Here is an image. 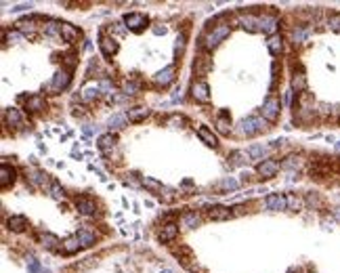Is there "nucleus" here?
I'll use <instances>...</instances> for the list:
<instances>
[{
    "label": "nucleus",
    "instance_id": "2",
    "mask_svg": "<svg viewBox=\"0 0 340 273\" xmlns=\"http://www.w3.org/2000/svg\"><path fill=\"white\" fill-rule=\"evenodd\" d=\"M69 82H72V69L61 67L59 72L53 76V80L46 84V90L51 95H57V93H61V90H65L69 86Z\"/></svg>",
    "mask_w": 340,
    "mask_h": 273
},
{
    "label": "nucleus",
    "instance_id": "29",
    "mask_svg": "<svg viewBox=\"0 0 340 273\" xmlns=\"http://www.w3.org/2000/svg\"><path fill=\"white\" fill-rule=\"evenodd\" d=\"M304 88H307V76H304L302 69H298V72H294V76H292V90L302 93Z\"/></svg>",
    "mask_w": 340,
    "mask_h": 273
},
{
    "label": "nucleus",
    "instance_id": "17",
    "mask_svg": "<svg viewBox=\"0 0 340 273\" xmlns=\"http://www.w3.org/2000/svg\"><path fill=\"white\" fill-rule=\"evenodd\" d=\"M275 27H277V17L275 15H263V17H258V30H263L265 34H275Z\"/></svg>",
    "mask_w": 340,
    "mask_h": 273
},
{
    "label": "nucleus",
    "instance_id": "15",
    "mask_svg": "<svg viewBox=\"0 0 340 273\" xmlns=\"http://www.w3.org/2000/svg\"><path fill=\"white\" fill-rule=\"evenodd\" d=\"M176 235H179V225H176V223H166V225L160 229L158 240L164 242V244H168V242H172Z\"/></svg>",
    "mask_w": 340,
    "mask_h": 273
},
{
    "label": "nucleus",
    "instance_id": "31",
    "mask_svg": "<svg viewBox=\"0 0 340 273\" xmlns=\"http://www.w3.org/2000/svg\"><path fill=\"white\" fill-rule=\"evenodd\" d=\"M307 38H309V27H296V30H292V34H290L292 44H302Z\"/></svg>",
    "mask_w": 340,
    "mask_h": 273
},
{
    "label": "nucleus",
    "instance_id": "41",
    "mask_svg": "<svg viewBox=\"0 0 340 273\" xmlns=\"http://www.w3.org/2000/svg\"><path fill=\"white\" fill-rule=\"evenodd\" d=\"M286 200H288V208H290V210H294V212H298V210L304 206V202L298 198V195H294V193H290Z\"/></svg>",
    "mask_w": 340,
    "mask_h": 273
},
{
    "label": "nucleus",
    "instance_id": "19",
    "mask_svg": "<svg viewBox=\"0 0 340 273\" xmlns=\"http://www.w3.org/2000/svg\"><path fill=\"white\" fill-rule=\"evenodd\" d=\"M176 69H174V65H168L166 69H162V72L155 76V82L158 84H162V86H168V84H172L174 82V78H176Z\"/></svg>",
    "mask_w": 340,
    "mask_h": 273
},
{
    "label": "nucleus",
    "instance_id": "27",
    "mask_svg": "<svg viewBox=\"0 0 340 273\" xmlns=\"http://www.w3.org/2000/svg\"><path fill=\"white\" fill-rule=\"evenodd\" d=\"M99 93H101V88H99V84H86V86L82 88L80 93V99L82 101H93L99 97Z\"/></svg>",
    "mask_w": 340,
    "mask_h": 273
},
{
    "label": "nucleus",
    "instance_id": "30",
    "mask_svg": "<svg viewBox=\"0 0 340 273\" xmlns=\"http://www.w3.org/2000/svg\"><path fill=\"white\" fill-rule=\"evenodd\" d=\"M200 214L195 212V210H189V212H185L181 216V225L183 227H195V225H200Z\"/></svg>",
    "mask_w": 340,
    "mask_h": 273
},
{
    "label": "nucleus",
    "instance_id": "49",
    "mask_svg": "<svg viewBox=\"0 0 340 273\" xmlns=\"http://www.w3.org/2000/svg\"><path fill=\"white\" fill-rule=\"evenodd\" d=\"M160 273H174V271H170V269H162Z\"/></svg>",
    "mask_w": 340,
    "mask_h": 273
},
{
    "label": "nucleus",
    "instance_id": "40",
    "mask_svg": "<svg viewBox=\"0 0 340 273\" xmlns=\"http://www.w3.org/2000/svg\"><path fill=\"white\" fill-rule=\"evenodd\" d=\"M185 44H187V34L181 32L179 36H176V42H174V53H176V57H181V55H183V51H185Z\"/></svg>",
    "mask_w": 340,
    "mask_h": 273
},
{
    "label": "nucleus",
    "instance_id": "42",
    "mask_svg": "<svg viewBox=\"0 0 340 273\" xmlns=\"http://www.w3.org/2000/svg\"><path fill=\"white\" fill-rule=\"evenodd\" d=\"M304 204H307L309 208L317 210V208L321 206V200H319V195H317V193H313V191H311V193H307V198H304Z\"/></svg>",
    "mask_w": 340,
    "mask_h": 273
},
{
    "label": "nucleus",
    "instance_id": "39",
    "mask_svg": "<svg viewBox=\"0 0 340 273\" xmlns=\"http://www.w3.org/2000/svg\"><path fill=\"white\" fill-rule=\"evenodd\" d=\"M107 126H109V130H120V128H124V126H126V116H122V114H118V116H113V118H109V122H107Z\"/></svg>",
    "mask_w": 340,
    "mask_h": 273
},
{
    "label": "nucleus",
    "instance_id": "1",
    "mask_svg": "<svg viewBox=\"0 0 340 273\" xmlns=\"http://www.w3.org/2000/svg\"><path fill=\"white\" fill-rule=\"evenodd\" d=\"M231 27L229 23H218V25H212L210 32H204L200 38H197V44H200V48H206V51H212V48L218 46V42H221L223 38L229 36Z\"/></svg>",
    "mask_w": 340,
    "mask_h": 273
},
{
    "label": "nucleus",
    "instance_id": "43",
    "mask_svg": "<svg viewBox=\"0 0 340 273\" xmlns=\"http://www.w3.org/2000/svg\"><path fill=\"white\" fill-rule=\"evenodd\" d=\"M248 153H250V158H254V160H260L267 153V147H263V145H252L250 149H248Z\"/></svg>",
    "mask_w": 340,
    "mask_h": 273
},
{
    "label": "nucleus",
    "instance_id": "37",
    "mask_svg": "<svg viewBox=\"0 0 340 273\" xmlns=\"http://www.w3.org/2000/svg\"><path fill=\"white\" fill-rule=\"evenodd\" d=\"M237 187H239V183L235 179H225L218 185H214L216 191H233V189H237Z\"/></svg>",
    "mask_w": 340,
    "mask_h": 273
},
{
    "label": "nucleus",
    "instance_id": "7",
    "mask_svg": "<svg viewBox=\"0 0 340 273\" xmlns=\"http://www.w3.org/2000/svg\"><path fill=\"white\" fill-rule=\"evenodd\" d=\"M38 17H25V19H19L17 21V30L23 32L27 38H34L38 32Z\"/></svg>",
    "mask_w": 340,
    "mask_h": 273
},
{
    "label": "nucleus",
    "instance_id": "34",
    "mask_svg": "<svg viewBox=\"0 0 340 273\" xmlns=\"http://www.w3.org/2000/svg\"><path fill=\"white\" fill-rule=\"evenodd\" d=\"M229 160H231V166H237V164H248L250 162V153L248 151H231V156H229Z\"/></svg>",
    "mask_w": 340,
    "mask_h": 273
},
{
    "label": "nucleus",
    "instance_id": "47",
    "mask_svg": "<svg viewBox=\"0 0 340 273\" xmlns=\"http://www.w3.org/2000/svg\"><path fill=\"white\" fill-rule=\"evenodd\" d=\"M51 193L55 195V198H63V195H65V193H63V187L57 183V181H53V183H51Z\"/></svg>",
    "mask_w": 340,
    "mask_h": 273
},
{
    "label": "nucleus",
    "instance_id": "36",
    "mask_svg": "<svg viewBox=\"0 0 340 273\" xmlns=\"http://www.w3.org/2000/svg\"><path fill=\"white\" fill-rule=\"evenodd\" d=\"M42 244H44L48 250H59L61 252L59 240H57V235H53V233H44V235H42Z\"/></svg>",
    "mask_w": 340,
    "mask_h": 273
},
{
    "label": "nucleus",
    "instance_id": "28",
    "mask_svg": "<svg viewBox=\"0 0 340 273\" xmlns=\"http://www.w3.org/2000/svg\"><path fill=\"white\" fill-rule=\"evenodd\" d=\"M78 36H80V32L72 23H61V38L65 42H74V40H78Z\"/></svg>",
    "mask_w": 340,
    "mask_h": 273
},
{
    "label": "nucleus",
    "instance_id": "3",
    "mask_svg": "<svg viewBox=\"0 0 340 273\" xmlns=\"http://www.w3.org/2000/svg\"><path fill=\"white\" fill-rule=\"evenodd\" d=\"M265 128H267L265 118H246V120H242V124H239V130H242V135H246V137H252Z\"/></svg>",
    "mask_w": 340,
    "mask_h": 273
},
{
    "label": "nucleus",
    "instance_id": "35",
    "mask_svg": "<svg viewBox=\"0 0 340 273\" xmlns=\"http://www.w3.org/2000/svg\"><path fill=\"white\" fill-rule=\"evenodd\" d=\"M141 185L147 187L149 191H155V193H162V189H164V185H162L160 181H155L151 177H143V179H141Z\"/></svg>",
    "mask_w": 340,
    "mask_h": 273
},
{
    "label": "nucleus",
    "instance_id": "18",
    "mask_svg": "<svg viewBox=\"0 0 340 273\" xmlns=\"http://www.w3.org/2000/svg\"><path fill=\"white\" fill-rule=\"evenodd\" d=\"M25 179L30 181V187H34V189H38V187L44 189V187L48 185V177H46V174L42 172V170H34V172L27 174Z\"/></svg>",
    "mask_w": 340,
    "mask_h": 273
},
{
    "label": "nucleus",
    "instance_id": "20",
    "mask_svg": "<svg viewBox=\"0 0 340 273\" xmlns=\"http://www.w3.org/2000/svg\"><path fill=\"white\" fill-rule=\"evenodd\" d=\"M267 48H269V53L277 57V55L283 53V38L279 36V34H273V36H269V40H267Z\"/></svg>",
    "mask_w": 340,
    "mask_h": 273
},
{
    "label": "nucleus",
    "instance_id": "25",
    "mask_svg": "<svg viewBox=\"0 0 340 273\" xmlns=\"http://www.w3.org/2000/svg\"><path fill=\"white\" fill-rule=\"evenodd\" d=\"M6 225H9L11 231H17V233H19V231H23L27 227V219L23 214H13L11 219L6 221Z\"/></svg>",
    "mask_w": 340,
    "mask_h": 273
},
{
    "label": "nucleus",
    "instance_id": "48",
    "mask_svg": "<svg viewBox=\"0 0 340 273\" xmlns=\"http://www.w3.org/2000/svg\"><path fill=\"white\" fill-rule=\"evenodd\" d=\"M332 216H334V221H338V223H340V206L332 210Z\"/></svg>",
    "mask_w": 340,
    "mask_h": 273
},
{
    "label": "nucleus",
    "instance_id": "5",
    "mask_svg": "<svg viewBox=\"0 0 340 273\" xmlns=\"http://www.w3.org/2000/svg\"><path fill=\"white\" fill-rule=\"evenodd\" d=\"M124 23L128 25L132 32H141V30H145L149 21H147V17L143 13H128V15H124Z\"/></svg>",
    "mask_w": 340,
    "mask_h": 273
},
{
    "label": "nucleus",
    "instance_id": "32",
    "mask_svg": "<svg viewBox=\"0 0 340 273\" xmlns=\"http://www.w3.org/2000/svg\"><path fill=\"white\" fill-rule=\"evenodd\" d=\"M229 122H231L229 111L223 109L221 114H218V118H216V128H218V132H229Z\"/></svg>",
    "mask_w": 340,
    "mask_h": 273
},
{
    "label": "nucleus",
    "instance_id": "46",
    "mask_svg": "<svg viewBox=\"0 0 340 273\" xmlns=\"http://www.w3.org/2000/svg\"><path fill=\"white\" fill-rule=\"evenodd\" d=\"M281 166H283V168H298L300 162H298V158H296V156H288V158L281 162Z\"/></svg>",
    "mask_w": 340,
    "mask_h": 273
},
{
    "label": "nucleus",
    "instance_id": "24",
    "mask_svg": "<svg viewBox=\"0 0 340 273\" xmlns=\"http://www.w3.org/2000/svg\"><path fill=\"white\" fill-rule=\"evenodd\" d=\"M208 216L212 221H225V219H229V216H233V212L229 208H225V206H212L208 210Z\"/></svg>",
    "mask_w": 340,
    "mask_h": 273
},
{
    "label": "nucleus",
    "instance_id": "9",
    "mask_svg": "<svg viewBox=\"0 0 340 273\" xmlns=\"http://www.w3.org/2000/svg\"><path fill=\"white\" fill-rule=\"evenodd\" d=\"M210 69H212V59L208 57L206 53L197 55L195 61H193V74H195V76H206Z\"/></svg>",
    "mask_w": 340,
    "mask_h": 273
},
{
    "label": "nucleus",
    "instance_id": "16",
    "mask_svg": "<svg viewBox=\"0 0 340 273\" xmlns=\"http://www.w3.org/2000/svg\"><path fill=\"white\" fill-rule=\"evenodd\" d=\"M265 206L269 210H283V208H288V200L281 193H271L265 198Z\"/></svg>",
    "mask_w": 340,
    "mask_h": 273
},
{
    "label": "nucleus",
    "instance_id": "26",
    "mask_svg": "<svg viewBox=\"0 0 340 273\" xmlns=\"http://www.w3.org/2000/svg\"><path fill=\"white\" fill-rule=\"evenodd\" d=\"M78 240H80L82 244V248H88V246H93V244L97 242V235H95V231H90V229H80L78 231Z\"/></svg>",
    "mask_w": 340,
    "mask_h": 273
},
{
    "label": "nucleus",
    "instance_id": "12",
    "mask_svg": "<svg viewBox=\"0 0 340 273\" xmlns=\"http://www.w3.org/2000/svg\"><path fill=\"white\" fill-rule=\"evenodd\" d=\"M15 177H17L15 168L9 166L6 162H2V166H0V187H2V189L11 187L13 183H15Z\"/></svg>",
    "mask_w": 340,
    "mask_h": 273
},
{
    "label": "nucleus",
    "instance_id": "38",
    "mask_svg": "<svg viewBox=\"0 0 340 273\" xmlns=\"http://www.w3.org/2000/svg\"><path fill=\"white\" fill-rule=\"evenodd\" d=\"M76 63H78V53L74 51H67L65 55H63V67H67V69H74L76 67Z\"/></svg>",
    "mask_w": 340,
    "mask_h": 273
},
{
    "label": "nucleus",
    "instance_id": "4",
    "mask_svg": "<svg viewBox=\"0 0 340 273\" xmlns=\"http://www.w3.org/2000/svg\"><path fill=\"white\" fill-rule=\"evenodd\" d=\"M281 105H279V101L275 99V97H269V99L265 101V105H263V118L267 122H277V118H279V109Z\"/></svg>",
    "mask_w": 340,
    "mask_h": 273
},
{
    "label": "nucleus",
    "instance_id": "44",
    "mask_svg": "<svg viewBox=\"0 0 340 273\" xmlns=\"http://www.w3.org/2000/svg\"><path fill=\"white\" fill-rule=\"evenodd\" d=\"M139 90H141V84L139 82H134V80L124 82V95H137Z\"/></svg>",
    "mask_w": 340,
    "mask_h": 273
},
{
    "label": "nucleus",
    "instance_id": "10",
    "mask_svg": "<svg viewBox=\"0 0 340 273\" xmlns=\"http://www.w3.org/2000/svg\"><path fill=\"white\" fill-rule=\"evenodd\" d=\"M76 208L80 210L82 214H86V216L97 214V204H95L93 198H88V195H80V198H76Z\"/></svg>",
    "mask_w": 340,
    "mask_h": 273
},
{
    "label": "nucleus",
    "instance_id": "45",
    "mask_svg": "<svg viewBox=\"0 0 340 273\" xmlns=\"http://www.w3.org/2000/svg\"><path fill=\"white\" fill-rule=\"evenodd\" d=\"M328 25H330V30L340 32V13H334V15L328 19Z\"/></svg>",
    "mask_w": 340,
    "mask_h": 273
},
{
    "label": "nucleus",
    "instance_id": "13",
    "mask_svg": "<svg viewBox=\"0 0 340 273\" xmlns=\"http://www.w3.org/2000/svg\"><path fill=\"white\" fill-rule=\"evenodd\" d=\"M279 170V164L275 162V160H263L258 166H256V172L260 174V177H265V179H271L275 177Z\"/></svg>",
    "mask_w": 340,
    "mask_h": 273
},
{
    "label": "nucleus",
    "instance_id": "11",
    "mask_svg": "<svg viewBox=\"0 0 340 273\" xmlns=\"http://www.w3.org/2000/svg\"><path fill=\"white\" fill-rule=\"evenodd\" d=\"M19 101H25V109L27 111H42L46 107V101L42 95H32V97H19Z\"/></svg>",
    "mask_w": 340,
    "mask_h": 273
},
{
    "label": "nucleus",
    "instance_id": "8",
    "mask_svg": "<svg viewBox=\"0 0 340 273\" xmlns=\"http://www.w3.org/2000/svg\"><path fill=\"white\" fill-rule=\"evenodd\" d=\"M191 95H193L195 101H202V103H208L210 101V88L208 84L204 80H195L191 84Z\"/></svg>",
    "mask_w": 340,
    "mask_h": 273
},
{
    "label": "nucleus",
    "instance_id": "23",
    "mask_svg": "<svg viewBox=\"0 0 340 273\" xmlns=\"http://www.w3.org/2000/svg\"><path fill=\"white\" fill-rule=\"evenodd\" d=\"M82 248V244H80V240H78V237H69V240H65L61 244V252L65 256H72V254H76L78 250Z\"/></svg>",
    "mask_w": 340,
    "mask_h": 273
},
{
    "label": "nucleus",
    "instance_id": "14",
    "mask_svg": "<svg viewBox=\"0 0 340 273\" xmlns=\"http://www.w3.org/2000/svg\"><path fill=\"white\" fill-rule=\"evenodd\" d=\"M4 124L6 126H17V128H21V126L25 124V118H23V114H21L19 109H15V107H9V109H4Z\"/></svg>",
    "mask_w": 340,
    "mask_h": 273
},
{
    "label": "nucleus",
    "instance_id": "22",
    "mask_svg": "<svg viewBox=\"0 0 340 273\" xmlns=\"http://www.w3.org/2000/svg\"><path fill=\"white\" fill-rule=\"evenodd\" d=\"M197 137H200L202 141L206 145H210V147H218V139H216L214 132L208 128V126H200V128H197Z\"/></svg>",
    "mask_w": 340,
    "mask_h": 273
},
{
    "label": "nucleus",
    "instance_id": "21",
    "mask_svg": "<svg viewBox=\"0 0 340 273\" xmlns=\"http://www.w3.org/2000/svg\"><path fill=\"white\" fill-rule=\"evenodd\" d=\"M113 147H116V135L107 132V135H101V137H99V149H101L105 156H109Z\"/></svg>",
    "mask_w": 340,
    "mask_h": 273
},
{
    "label": "nucleus",
    "instance_id": "33",
    "mask_svg": "<svg viewBox=\"0 0 340 273\" xmlns=\"http://www.w3.org/2000/svg\"><path fill=\"white\" fill-rule=\"evenodd\" d=\"M147 116H149V109L147 107H134V109H128V114H126V118H128L130 122H141Z\"/></svg>",
    "mask_w": 340,
    "mask_h": 273
},
{
    "label": "nucleus",
    "instance_id": "6",
    "mask_svg": "<svg viewBox=\"0 0 340 273\" xmlns=\"http://www.w3.org/2000/svg\"><path fill=\"white\" fill-rule=\"evenodd\" d=\"M99 46H101V53L105 55V57H113V55L118 53V42L113 40L111 36H105V32L101 30L99 32Z\"/></svg>",
    "mask_w": 340,
    "mask_h": 273
}]
</instances>
